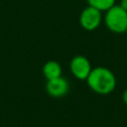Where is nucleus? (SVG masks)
Here are the masks:
<instances>
[{
  "label": "nucleus",
  "mask_w": 127,
  "mask_h": 127,
  "mask_svg": "<svg viewBox=\"0 0 127 127\" xmlns=\"http://www.w3.org/2000/svg\"><path fill=\"white\" fill-rule=\"evenodd\" d=\"M68 89H69L68 81L63 76H59V77L47 80L46 90L53 97H56V98L63 97L68 92Z\"/></svg>",
  "instance_id": "obj_5"
},
{
  "label": "nucleus",
  "mask_w": 127,
  "mask_h": 127,
  "mask_svg": "<svg viewBox=\"0 0 127 127\" xmlns=\"http://www.w3.org/2000/svg\"><path fill=\"white\" fill-rule=\"evenodd\" d=\"M101 11L91 6H88L83 9L79 16V23L81 27L86 31H93L97 29L101 23Z\"/></svg>",
  "instance_id": "obj_3"
},
{
  "label": "nucleus",
  "mask_w": 127,
  "mask_h": 127,
  "mask_svg": "<svg viewBox=\"0 0 127 127\" xmlns=\"http://www.w3.org/2000/svg\"><path fill=\"white\" fill-rule=\"evenodd\" d=\"M122 99H123L124 103L127 105V89L124 90V92H123V94H122Z\"/></svg>",
  "instance_id": "obj_9"
},
{
  "label": "nucleus",
  "mask_w": 127,
  "mask_h": 127,
  "mask_svg": "<svg viewBox=\"0 0 127 127\" xmlns=\"http://www.w3.org/2000/svg\"><path fill=\"white\" fill-rule=\"evenodd\" d=\"M120 6L127 11V0H121V3H120Z\"/></svg>",
  "instance_id": "obj_8"
},
{
  "label": "nucleus",
  "mask_w": 127,
  "mask_h": 127,
  "mask_svg": "<svg viewBox=\"0 0 127 127\" xmlns=\"http://www.w3.org/2000/svg\"><path fill=\"white\" fill-rule=\"evenodd\" d=\"M86 81L94 92L103 95L111 93L116 86L115 75L110 69L103 66L92 68Z\"/></svg>",
  "instance_id": "obj_1"
},
{
  "label": "nucleus",
  "mask_w": 127,
  "mask_h": 127,
  "mask_svg": "<svg viewBox=\"0 0 127 127\" xmlns=\"http://www.w3.org/2000/svg\"><path fill=\"white\" fill-rule=\"evenodd\" d=\"M87 3L99 11H107L115 5V0H87Z\"/></svg>",
  "instance_id": "obj_7"
},
{
  "label": "nucleus",
  "mask_w": 127,
  "mask_h": 127,
  "mask_svg": "<svg viewBox=\"0 0 127 127\" xmlns=\"http://www.w3.org/2000/svg\"><path fill=\"white\" fill-rule=\"evenodd\" d=\"M69 68L71 73L80 80L86 79L92 69L89 61L83 56H75L70 62Z\"/></svg>",
  "instance_id": "obj_4"
},
{
  "label": "nucleus",
  "mask_w": 127,
  "mask_h": 127,
  "mask_svg": "<svg viewBox=\"0 0 127 127\" xmlns=\"http://www.w3.org/2000/svg\"><path fill=\"white\" fill-rule=\"evenodd\" d=\"M107 28L117 34L127 31V11L120 5H114L106 11L104 17Z\"/></svg>",
  "instance_id": "obj_2"
},
{
  "label": "nucleus",
  "mask_w": 127,
  "mask_h": 127,
  "mask_svg": "<svg viewBox=\"0 0 127 127\" xmlns=\"http://www.w3.org/2000/svg\"><path fill=\"white\" fill-rule=\"evenodd\" d=\"M43 73L47 80L62 76V66L56 61H49L43 66Z\"/></svg>",
  "instance_id": "obj_6"
}]
</instances>
